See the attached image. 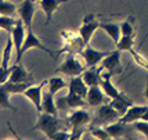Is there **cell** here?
<instances>
[{
  "mask_svg": "<svg viewBox=\"0 0 148 140\" xmlns=\"http://www.w3.org/2000/svg\"><path fill=\"white\" fill-rule=\"evenodd\" d=\"M33 129L42 130L49 139H53V136L57 133L58 130L64 129V123H62V121L58 119L57 115L47 114V112H40L39 119Z\"/></svg>",
  "mask_w": 148,
  "mask_h": 140,
  "instance_id": "6da1fadb",
  "label": "cell"
},
{
  "mask_svg": "<svg viewBox=\"0 0 148 140\" xmlns=\"http://www.w3.org/2000/svg\"><path fill=\"white\" fill-rule=\"evenodd\" d=\"M61 36L64 39V47L60 51H57V57L62 53H75L79 54L84 46V42L80 33L79 32H73V31H62L61 32Z\"/></svg>",
  "mask_w": 148,
  "mask_h": 140,
  "instance_id": "7a4b0ae2",
  "label": "cell"
},
{
  "mask_svg": "<svg viewBox=\"0 0 148 140\" xmlns=\"http://www.w3.org/2000/svg\"><path fill=\"white\" fill-rule=\"evenodd\" d=\"M84 70H86V64L80 63L75 53H66L65 60L56 71L61 72V74H66L69 77H76V75L83 74Z\"/></svg>",
  "mask_w": 148,
  "mask_h": 140,
  "instance_id": "3957f363",
  "label": "cell"
},
{
  "mask_svg": "<svg viewBox=\"0 0 148 140\" xmlns=\"http://www.w3.org/2000/svg\"><path fill=\"white\" fill-rule=\"evenodd\" d=\"M11 38H13V43H14V49H15V63H21L22 60V46L25 43V25L22 22V19L19 18V21H17V24L14 26L13 32L10 33Z\"/></svg>",
  "mask_w": 148,
  "mask_h": 140,
  "instance_id": "277c9868",
  "label": "cell"
},
{
  "mask_svg": "<svg viewBox=\"0 0 148 140\" xmlns=\"http://www.w3.org/2000/svg\"><path fill=\"white\" fill-rule=\"evenodd\" d=\"M111 51H100V50H96V49H93L90 47L89 45H86L82 49V51L79 53V56L84 60V64H86V67H97L98 64L103 61L104 58L107 57L108 54H110Z\"/></svg>",
  "mask_w": 148,
  "mask_h": 140,
  "instance_id": "5b68a950",
  "label": "cell"
},
{
  "mask_svg": "<svg viewBox=\"0 0 148 140\" xmlns=\"http://www.w3.org/2000/svg\"><path fill=\"white\" fill-rule=\"evenodd\" d=\"M57 108L60 110H66V108H82V107H86L89 106L87 101L84 100V97L76 94V93H68L66 96H62L57 99Z\"/></svg>",
  "mask_w": 148,
  "mask_h": 140,
  "instance_id": "8992f818",
  "label": "cell"
},
{
  "mask_svg": "<svg viewBox=\"0 0 148 140\" xmlns=\"http://www.w3.org/2000/svg\"><path fill=\"white\" fill-rule=\"evenodd\" d=\"M97 28H100V22L96 19L94 14H86L82 22V26L79 28V33L83 39L84 45H89L91 36L94 35Z\"/></svg>",
  "mask_w": 148,
  "mask_h": 140,
  "instance_id": "52a82bcc",
  "label": "cell"
},
{
  "mask_svg": "<svg viewBox=\"0 0 148 140\" xmlns=\"http://www.w3.org/2000/svg\"><path fill=\"white\" fill-rule=\"evenodd\" d=\"M100 68L101 70H107L112 75L114 74H121L123 71L122 65H121V50L116 49V50L111 51L110 54L100 63Z\"/></svg>",
  "mask_w": 148,
  "mask_h": 140,
  "instance_id": "ba28073f",
  "label": "cell"
},
{
  "mask_svg": "<svg viewBox=\"0 0 148 140\" xmlns=\"http://www.w3.org/2000/svg\"><path fill=\"white\" fill-rule=\"evenodd\" d=\"M46 83H49V81H42L39 85H31L28 89L24 90L22 94L28 97L31 101L35 104V107L39 112H42V99H43V88L46 86Z\"/></svg>",
  "mask_w": 148,
  "mask_h": 140,
  "instance_id": "9c48e42d",
  "label": "cell"
},
{
  "mask_svg": "<svg viewBox=\"0 0 148 140\" xmlns=\"http://www.w3.org/2000/svg\"><path fill=\"white\" fill-rule=\"evenodd\" d=\"M97 118H96V122L97 123H110V122H114L116 119H119L122 115L119 114L110 103H105V104H101L100 108L97 110Z\"/></svg>",
  "mask_w": 148,
  "mask_h": 140,
  "instance_id": "30bf717a",
  "label": "cell"
},
{
  "mask_svg": "<svg viewBox=\"0 0 148 140\" xmlns=\"http://www.w3.org/2000/svg\"><path fill=\"white\" fill-rule=\"evenodd\" d=\"M18 14L25 25L26 31L32 29V19L35 15V3L32 0H24L18 7Z\"/></svg>",
  "mask_w": 148,
  "mask_h": 140,
  "instance_id": "8fae6325",
  "label": "cell"
},
{
  "mask_svg": "<svg viewBox=\"0 0 148 140\" xmlns=\"http://www.w3.org/2000/svg\"><path fill=\"white\" fill-rule=\"evenodd\" d=\"M86 101L91 107H97V106H101V104H105V103H110L111 99L104 93L101 86L98 85V86H90L89 88V92H87V96H86Z\"/></svg>",
  "mask_w": 148,
  "mask_h": 140,
  "instance_id": "7c38bea8",
  "label": "cell"
},
{
  "mask_svg": "<svg viewBox=\"0 0 148 140\" xmlns=\"http://www.w3.org/2000/svg\"><path fill=\"white\" fill-rule=\"evenodd\" d=\"M91 121L90 114L82 108H75L69 114L68 118V123L72 126V129H76V128H84V125H87Z\"/></svg>",
  "mask_w": 148,
  "mask_h": 140,
  "instance_id": "4fadbf2b",
  "label": "cell"
},
{
  "mask_svg": "<svg viewBox=\"0 0 148 140\" xmlns=\"http://www.w3.org/2000/svg\"><path fill=\"white\" fill-rule=\"evenodd\" d=\"M8 81L10 82H33V75L29 74L19 63H15L11 67Z\"/></svg>",
  "mask_w": 148,
  "mask_h": 140,
  "instance_id": "5bb4252c",
  "label": "cell"
},
{
  "mask_svg": "<svg viewBox=\"0 0 148 140\" xmlns=\"http://www.w3.org/2000/svg\"><path fill=\"white\" fill-rule=\"evenodd\" d=\"M111 77H112V74L108 72V71H107V72H103V74H101L103 81H101V85H100V86H101V89L104 90V93L112 100V99H116V97H121L123 93H121V92L112 85V82H111Z\"/></svg>",
  "mask_w": 148,
  "mask_h": 140,
  "instance_id": "9a60e30c",
  "label": "cell"
},
{
  "mask_svg": "<svg viewBox=\"0 0 148 140\" xmlns=\"http://www.w3.org/2000/svg\"><path fill=\"white\" fill-rule=\"evenodd\" d=\"M65 1H69V0H39L40 7H42V10H43L46 14V24H50V22H51L54 11H56L62 3H65Z\"/></svg>",
  "mask_w": 148,
  "mask_h": 140,
  "instance_id": "2e32d148",
  "label": "cell"
},
{
  "mask_svg": "<svg viewBox=\"0 0 148 140\" xmlns=\"http://www.w3.org/2000/svg\"><path fill=\"white\" fill-rule=\"evenodd\" d=\"M101 68L98 67H90L87 71H83V74H82V78H83V81L86 82V85L90 88V86H98V85H101V81H103V78H101Z\"/></svg>",
  "mask_w": 148,
  "mask_h": 140,
  "instance_id": "e0dca14e",
  "label": "cell"
},
{
  "mask_svg": "<svg viewBox=\"0 0 148 140\" xmlns=\"http://www.w3.org/2000/svg\"><path fill=\"white\" fill-rule=\"evenodd\" d=\"M68 89H69L71 93H76V94L86 99L87 92H89V86L86 85V82L83 81V78L80 75H76V77H72L71 82L68 83Z\"/></svg>",
  "mask_w": 148,
  "mask_h": 140,
  "instance_id": "ac0fdd59",
  "label": "cell"
},
{
  "mask_svg": "<svg viewBox=\"0 0 148 140\" xmlns=\"http://www.w3.org/2000/svg\"><path fill=\"white\" fill-rule=\"evenodd\" d=\"M42 112L57 115V104H56V100H54V94L50 93V92L43 93V99H42Z\"/></svg>",
  "mask_w": 148,
  "mask_h": 140,
  "instance_id": "d6986e66",
  "label": "cell"
},
{
  "mask_svg": "<svg viewBox=\"0 0 148 140\" xmlns=\"http://www.w3.org/2000/svg\"><path fill=\"white\" fill-rule=\"evenodd\" d=\"M110 104L114 107V108L119 112L121 115H123L127 110L133 106V103H132V100H130L129 97H126L125 94H122L121 97H116V99H112L110 101Z\"/></svg>",
  "mask_w": 148,
  "mask_h": 140,
  "instance_id": "ffe728a7",
  "label": "cell"
},
{
  "mask_svg": "<svg viewBox=\"0 0 148 140\" xmlns=\"http://www.w3.org/2000/svg\"><path fill=\"white\" fill-rule=\"evenodd\" d=\"M100 28L107 32V35L115 42V45L119 42V39L122 36V33H121V25L114 24V22H100Z\"/></svg>",
  "mask_w": 148,
  "mask_h": 140,
  "instance_id": "44dd1931",
  "label": "cell"
},
{
  "mask_svg": "<svg viewBox=\"0 0 148 140\" xmlns=\"http://www.w3.org/2000/svg\"><path fill=\"white\" fill-rule=\"evenodd\" d=\"M125 125L126 123H123V122H110V123H107V126L105 129L108 130V133L111 134V137H114V139H118V137H122L123 134H125Z\"/></svg>",
  "mask_w": 148,
  "mask_h": 140,
  "instance_id": "7402d4cb",
  "label": "cell"
},
{
  "mask_svg": "<svg viewBox=\"0 0 148 140\" xmlns=\"http://www.w3.org/2000/svg\"><path fill=\"white\" fill-rule=\"evenodd\" d=\"M66 86H68V83L60 77H53L49 79V92L53 93V94L58 93L60 90H62L64 88H66Z\"/></svg>",
  "mask_w": 148,
  "mask_h": 140,
  "instance_id": "603a6c76",
  "label": "cell"
},
{
  "mask_svg": "<svg viewBox=\"0 0 148 140\" xmlns=\"http://www.w3.org/2000/svg\"><path fill=\"white\" fill-rule=\"evenodd\" d=\"M8 97H10V92L6 89L4 85H0V107H1V108H8V110H11V111H15V107H14L13 104H10Z\"/></svg>",
  "mask_w": 148,
  "mask_h": 140,
  "instance_id": "cb8c5ba5",
  "label": "cell"
},
{
  "mask_svg": "<svg viewBox=\"0 0 148 140\" xmlns=\"http://www.w3.org/2000/svg\"><path fill=\"white\" fill-rule=\"evenodd\" d=\"M13 38L7 39L6 47H4V51H3V61H1V65L4 68H10V60H11V51H13Z\"/></svg>",
  "mask_w": 148,
  "mask_h": 140,
  "instance_id": "d4e9b609",
  "label": "cell"
},
{
  "mask_svg": "<svg viewBox=\"0 0 148 140\" xmlns=\"http://www.w3.org/2000/svg\"><path fill=\"white\" fill-rule=\"evenodd\" d=\"M18 8L8 0H0V15H14Z\"/></svg>",
  "mask_w": 148,
  "mask_h": 140,
  "instance_id": "484cf974",
  "label": "cell"
},
{
  "mask_svg": "<svg viewBox=\"0 0 148 140\" xmlns=\"http://www.w3.org/2000/svg\"><path fill=\"white\" fill-rule=\"evenodd\" d=\"M133 45H134L133 36H121L119 42L116 43V49L121 51H129L130 49H133Z\"/></svg>",
  "mask_w": 148,
  "mask_h": 140,
  "instance_id": "4316f807",
  "label": "cell"
},
{
  "mask_svg": "<svg viewBox=\"0 0 148 140\" xmlns=\"http://www.w3.org/2000/svg\"><path fill=\"white\" fill-rule=\"evenodd\" d=\"M15 24H17V21L14 18H11L10 15H0V28L7 31L8 33L13 32Z\"/></svg>",
  "mask_w": 148,
  "mask_h": 140,
  "instance_id": "83f0119b",
  "label": "cell"
},
{
  "mask_svg": "<svg viewBox=\"0 0 148 140\" xmlns=\"http://www.w3.org/2000/svg\"><path fill=\"white\" fill-rule=\"evenodd\" d=\"M90 133L93 137H96L98 140H108V139H112L111 134L108 133L107 129H101V128H91L90 129Z\"/></svg>",
  "mask_w": 148,
  "mask_h": 140,
  "instance_id": "f1b7e54d",
  "label": "cell"
},
{
  "mask_svg": "<svg viewBox=\"0 0 148 140\" xmlns=\"http://www.w3.org/2000/svg\"><path fill=\"white\" fill-rule=\"evenodd\" d=\"M129 53L132 54V56H133V58H134V61H136L137 64H138V65H140L141 68H144L145 71H148V60H147V58H145V57H143L141 54H140L138 51H136L134 49H130Z\"/></svg>",
  "mask_w": 148,
  "mask_h": 140,
  "instance_id": "f546056e",
  "label": "cell"
},
{
  "mask_svg": "<svg viewBox=\"0 0 148 140\" xmlns=\"http://www.w3.org/2000/svg\"><path fill=\"white\" fill-rule=\"evenodd\" d=\"M133 128H134L137 132L143 133L148 139V121H144V119L134 121V122H133Z\"/></svg>",
  "mask_w": 148,
  "mask_h": 140,
  "instance_id": "4dcf8cb0",
  "label": "cell"
},
{
  "mask_svg": "<svg viewBox=\"0 0 148 140\" xmlns=\"http://www.w3.org/2000/svg\"><path fill=\"white\" fill-rule=\"evenodd\" d=\"M121 33H122V36H133L134 35V29L130 24V19L123 21L121 24Z\"/></svg>",
  "mask_w": 148,
  "mask_h": 140,
  "instance_id": "1f68e13d",
  "label": "cell"
},
{
  "mask_svg": "<svg viewBox=\"0 0 148 140\" xmlns=\"http://www.w3.org/2000/svg\"><path fill=\"white\" fill-rule=\"evenodd\" d=\"M10 72H11V67L10 68H4L3 65H0V85H3V83H6L8 81Z\"/></svg>",
  "mask_w": 148,
  "mask_h": 140,
  "instance_id": "d6a6232c",
  "label": "cell"
},
{
  "mask_svg": "<svg viewBox=\"0 0 148 140\" xmlns=\"http://www.w3.org/2000/svg\"><path fill=\"white\" fill-rule=\"evenodd\" d=\"M53 139L54 140H65V139H71V132H66L64 129H61V130H58L57 133L53 136Z\"/></svg>",
  "mask_w": 148,
  "mask_h": 140,
  "instance_id": "836d02e7",
  "label": "cell"
},
{
  "mask_svg": "<svg viewBox=\"0 0 148 140\" xmlns=\"http://www.w3.org/2000/svg\"><path fill=\"white\" fill-rule=\"evenodd\" d=\"M144 97L148 101V81H147V85H145V89H144Z\"/></svg>",
  "mask_w": 148,
  "mask_h": 140,
  "instance_id": "e575fe53",
  "label": "cell"
},
{
  "mask_svg": "<svg viewBox=\"0 0 148 140\" xmlns=\"http://www.w3.org/2000/svg\"><path fill=\"white\" fill-rule=\"evenodd\" d=\"M141 119H144V121H148V108H147V111H145V112L141 115Z\"/></svg>",
  "mask_w": 148,
  "mask_h": 140,
  "instance_id": "d590c367",
  "label": "cell"
},
{
  "mask_svg": "<svg viewBox=\"0 0 148 140\" xmlns=\"http://www.w3.org/2000/svg\"><path fill=\"white\" fill-rule=\"evenodd\" d=\"M32 1H33V3H36V1H39V0H32Z\"/></svg>",
  "mask_w": 148,
  "mask_h": 140,
  "instance_id": "8d00e7d4",
  "label": "cell"
}]
</instances>
